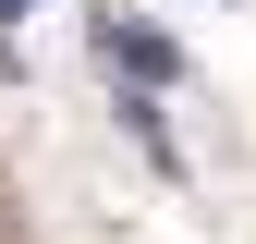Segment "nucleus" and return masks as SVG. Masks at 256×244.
<instances>
[{"mask_svg": "<svg viewBox=\"0 0 256 244\" xmlns=\"http://www.w3.org/2000/svg\"><path fill=\"white\" fill-rule=\"evenodd\" d=\"M24 12H37V0H0V37H12V24H24Z\"/></svg>", "mask_w": 256, "mask_h": 244, "instance_id": "2", "label": "nucleus"}, {"mask_svg": "<svg viewBox=\"0 0 256 244\" xmlns=\"http://www.w3.org/2000/svg\"><path fill=\"white\" fill-rule=\"evenodd\" d=\"M98 49H110V61H122L134 86H171V74H183V61H171V37H146V24H122V12L98 24Z\"/></svg>", "mask_w": 256, "mask_h": 244, "instance_id": "1", "label": "nucleus"}]
</instances>
